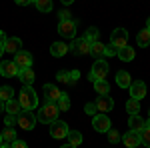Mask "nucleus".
I'll return each instance as SVG.
<instances>
[{
  "mask_svg": "<svg viewBox=\"0 0 150 148\" xmlns=\"http://www.w3.org/2000/svg\"><path fill=\"white\" fill-rule=\"evenodd\" d=\"M146 28H148V30H150V18H148V20H146Z\"/></svg>",
  "mask_w": 150,
  "mask_h": 148,
  "instance_id": "nucleus-47",
  "label": "nucleus"
},
{
  "mask_svg": "<svg viewBox=\"0 0 150 148\" xmlns=\"http://www.w3.org/2000/svg\"><path fill=\"white\" fill-rule=\"evenodd\" d=\"M108 62L102 60V58H96V62L92 64V70H90V74H88V80L94 82V80H102L106 78V74H108Z\"/></svg>",
  "mask_w": 150,
  "mask_h": 148,
  "instance_id": "nucleus-3",
  "label": "nucleus"
},
{
  "mask_svg": "<svg viewBox=\"0 0 150 148\" xmlns=\"http://www.w3.org/2000/svg\"><path fill=\"white\" fill-rule=\"evenodd\" d=\"M16 138V132H14V128L12 126H6L4 130H2V146H8L12 144V140Z\"/></svg>",
  "mask_w": 150,
  "mask_h": 148,
  "instance_id": "nucleus-23",
  "label": "nucleus"
},
{
  "mask_svg": "<svg viewBox=\"0 0 150 148\" xmlns=\"http://www.w3.org/2000/svg\"><path fill=\"white\" fill-rule=\"evenodd\" d=\"M14 64H16L18 72L24 70V68H32V54L26 52V50H18L14 54Z\"/></svg>",
  "mask_w": 150,
  "mask_h": 148,
  "instance_id": "nucleus-6",
  "label": "nucleus"
},
{
  "mask_svg": "<svg viewBox=\"0 0 150 148\" xmlns=\"http://www.w3.org/2000/svg\"><path fill=\"white\" fill-rule=\"evenodd\" d=\"M120 132H116V130H108V142L110 144H116V142H120Z\"/></svg>",
  "mask_w": 150,
  "mask_h": 148,
  "instance_id": "nucleus-35",
  "label": "nucleus"
},
{
  "mask_svg": "<svg viewBox=\"0 0 150 148\" xmlns=\"http://www.w3.org/2000/svg\"><path fill=\"white\" fill-rule=\"evenodd\" d=\"M94 90H96V94H108L110 92V84L106 82V80H94Z\"/></svg>",
  "mask_w": 150,
  "mask_h": 148,
  "instance_id": "nucleus-25",
  "label": "nucleus"
},
{
  "mask_svg": "<svg viewBox=\"0 0 150 148\" xmlns=\"http://www.w3.org/2000/svg\"><path fill=\"white\" fill-rule=\"evenodd\" d=\"M126 112L128 114H138L140 112V102L136 100V98H132V96H130V100L126 102Z\"/></svg>",
  "mask_w": 150,
  "mask_h": 148,
  "instance_id": "nucleus-30",
  "label": "nucleus"
},
{
  "mask_svg": "<svg viewBox=\"0 0 150 148\" xmlns=\"http://www.w3.org/2000/svg\"><path fill=\"white\" fill-rule=\"evenodd\" d=\"M58 16H60V20H68V18H70V12L68 10H60Z\"/></svg>",
  "mask_w": 150,
  "mask_h": 148,
  "instance_id": "nucleus-41",
  "label": "nucleus"
},
{
  "mask_svg": "<svg viewBox=\"0 0 150 148\" xmlns=\"http://www.w3.org/2000/svg\"><path fill=\"white\" fill-rule=\"evenodd\" d=\"M128 90H130V96H132V98L140 100V98L146 96V84H144L142 80H136V82H132V84L128 86Z\"/></svg>",
  "mask_w": 150,
  "mask_h": 148,
  "instance_id": "nucleus-13",
  "label": "nucleus"
},
{
  "mask_svg": "<svg viewBox=\"0 0 150 148\" xmlns=\"http://www.w3.org/2000/svg\"><path fill=\"white\" fill-rule=\"evenodd\" d=\"M58 106L56 102H46L40 110H38V114H36V120L38 122H42V124H50L52 120H56L58 118Z\"/></svg>",
  "mask_w": 150,
  "mask_h": 148,
  "instance_id": "nucleus-2",
  "label": "nucleus"
},
{
  "mask_svg": "<svg viewBox=\"0 0 150 148\" xmlns=\"http://www.w3.org/2000/svg\"><path fill=\"white\" fill-rule=\"evenodd\" d=\"M56 80H58V82H62V84H68V86H70V72L60 70V72L56 74Z\"/></svg>",
  "mask_w": 150,
  "mask_h": 148,
  "instance_id": "nucleus-34",
  "label": "nucleus"
},
{
  "mask_svg": "<svg viewBox=\"0 0 150 148\" xmlns=\"http://www.w3.org/2000/svg\"><path fill=\"white\" fill-rule=\"evenodd\" d=\"M18 102L22 106V110H34L36 106H38V96L32 90V86H24L22 84V90L18 94Z\"/></svg>",
  "mask_w": 150,
  "mask_h": 148,
  "instance_id": "nucleus-1",
  "label": "nucleus"
},
{
  "mask_svg": "<svg viewBox=\"0 0 150 148\" xmlns=\"http://www.w3.org/2000/svg\"><path fill=\"white\" fill-rule=\"evenodd\" d=\"M68 132H70V128H68L66 122H62V120H58V118L50 122V134L54 138H58V140H60V138H66Z\"/></svg>",
  "mask_w": 150,
  "mask_h": 148,
  "instance_id": "nucleus-8",
  "label": "nucleus"
},
{
  "mask_svg": "<svg viewBox=\"0 0 150 148\" xmlns=\"http://www.w3.org/2000/svg\"><path fill=\"white\" fill-rule=\"evenodd\" d=\"M122 142H124L128 148L140 146V132H138V130H130L128 134H124V136H122Z\"/></svg>",
  "mask_w": 150,
  "mask_h": 148,
  "instance_id": "nucleus-15",
  "label": "nucleus"
},
{
  "mask_svg": "<svg viewBox=\"0 0 150 148\" xmlns=\"http://www.w3.org/2000/svg\"><path fill=\"white\" fill-rule=\"evenodd\" d=\"M84 112H86V114H90V116H94V114H96V104H94V102L86 104V106H84Z\"/></svg>",
  "mask_w": 150,
  "mask_h": 148,
  "instance_id": "nucleus-37",
  "label": "nucleus"
},
{
  "mask_svg": "<svg viewBox=\"0 0 150 148\" xmlns=\"http://www.w3.org/2000/svg\"><path fill=\"white\" fill-rule=\"evenodd\" d=\"M66 138H68V142H66L68 146H80V142H82V134L78 130H70Z\"/></svg>",
  "mask_w": 150,
  "mask_h": 148,
  "instance_id": "nucleus-26",
  "label": "nucleus"
},
{
  "mask_svg": "<svg viewBox=\"0 0 150 148\" xmlns=\"http://www.w3.org/2000/svg\"><path fill=\"white\" fill-rule=\"evenodd\" d=\"M58 34L62 36V38L72 40V38L76 36V22H74L72 18H68V20H60V24H58Z\"/></svg>",
  "mask_w": 150,
  "mask_h": 148,
  "instance_id": "nucleus-5",
  "label": "nucleus"
},
{
  "mask_svg": "<svg viewBox=\"0 0 150 148\" xmlns=\"http://www.w3.org/2000/svg\"><path fill=\"white\" fill-rule=\"evenodd\" d=\"M12 146L14 148H26L28 144H26L24 140H16V138H14V140H12Z\"/></svg>",
  "mask_w": 150,
  "mask_h": 148,
  "instance_id": "nucleus-40",
  "label": "nucleus"
},
{
  "mask_svg": "<svg viewBox=\"0 0 150 148\" xmlns=\"http://www.w3.org/2000/svg\"><path fill=\"white\" fill-rule=\"evenodd\" d=\"M60 94L62 92L58 90V86H54V84H44V98H46V102H56L58 98H60Z\"/></svg>",
  "mask_w": 150,
  "mask_h": 148,
  "instance_id": "nucleus-16",
  "label": "nucleus"
},
{
  "mask_svg": "<svg viewBox=\"0 0 150 148\" xmlns=\"http://www.w3.org/2000/svg\"><path fill=\"white\" fill-rule=\"evenodd\" d=\"M4 54V44H0V56Z\"/></svg>",
  "mask_w": 150,
  "mask_h": 148,
  "instance_id": "nucleus-45",
  "label": "nucleus"
},
{
  "mask_svg": "<svg viewBox=\"0 0 150 148\" xmlns=\"http://www.w3.org/2000/svg\"><path fill=\"white\" fill-rule=\"evenodd\" d=\"M78 78H80V72L78 70H70V86H74L78 82Z\"/></svg>",
  "mask_w": 150,
  "mask_h": 148,
  "instance_id": "nucleus-36",
  "label": "nucleus"
},
{
  "mask_svg": "<svg viewBox=\"0 0 150 148\" xmlns=\"http://www.w3.org/2000/svg\"><path fill=\"white\" fill-rule=\"evenodd\" d=\"M18 78H20V82H22L24 86H32V82H34V72L30 68H24L18 72Z\"/></svg>",
  "mask_w": 150,
  "mask_h": 148,
  "instance_id": "nucleus-21",
  "label": "nucleus"
},
{
  "mask_svg": "<svg viewBox=\"0 0 150 148\" xmlns=\"http://www.w3.org/2000/svg\"><path fill=\"white\" fill-rule=\"evenodd\" d=\"M114 54H118V48L114 44H108L106 46V56H114Z\"/></svg>",
  "mask_w": 150,
  "mask_h": 148,
  "instance_id": "nucleus-38",
  "label": "nucleus"
},
{
  "mask_svg": "<svg viewBox=\"0 0 150 148\" xmlns=\"http://www.w3.org/2000/svg\"><path fill=\"white\" fill-rule=\"evenodd\" d=\"M4 110H6L8 114H16V116H18V112L22 110V106H20V102H16L14 98H10V100L4 102Z\"/></svg>",
  "mask_w": 150,
  "mask_h": 148,
  "instance_id": "nucleus-24",
  "label": "nucleus"
},
{
  "mask_svg": "<svg viewBox=\"0 0 150 148\" xmlns=\"http://www.w3.org/2000/svg\"><path fill=\"white\" fill-rule=\"evenodd\" d=\"M116 56L120 58V60H124V62H130V60H134V50L126 44V46H122V48H118Z\"/></svg>",
  "mask_w": 150,
  "mask_h": 148,
  "instance_id": "nucleus-22",
  "label": "nucleus"
},
{
  "mask_svg": "<svg viewBox=\"0 0 150 148\" xmlns=\"http://www.w3.org/2000/svg\"><path fill=\"white\" fill-rule=\"evenodd\" d=\"M16 122H18V126L22 130H32L38 120H36V116L32 114V110H20L18 116H16Z\"/></svg>",
  "mask_w": 150,
  "mask_h": 148,
  "instance_id": "nucleus-4",
  "label": "nucleus"
},
{
  "mask_svg": "<svg viewBox=\"0 0 150 148\" xmlns=\"http://www.w3.org/2000/svg\"><path fill=\"white\" fill-rule=\"evenodd\" d=\"M136 42H138V46H150V30L148 28H144V30H140L138 36H136Z\"/></svg>",
  "mask_w": 150,
  "mask_h": 148,
  "instance_id": "nucleus-27",
  "label": "nucleus"
},
{
  "mask_svg": "<svg viewBox=\"0 0 150 148\" xmlns=\"http://www.w3.org/2000/svg\"><path fill=\"white\" fill-rule=\"evenodd\" d=\"M92 126H94V130H96V132H108V130H110V118L106 116V112L94 114Z\"/></svg>",
  "mask_w": 150,
  "mask_h": 148,
  "instance_id": "nucleus-9",
  "label": "nucleus"
},
{
  "mask_svg": "<svg viewBox=\"0 0 150 148\" xmlns=\"http://www.w3.org/2000/svg\"><path fill=\"white\" fill-rule=\"evenodd\" d=\"M0 146H2V132H0Z\"/></svg>",
  "mask_w": 150,
  "mask_h": 148,
  "instance_id": "nucleus-48",
  "label": "nucleus"
},
{
  "mask_svg": "<svg viewBox=\"0 0 150 148\" xmlns=\"http://www.w3.org/2000/svg\"><path fill=\"white\" fill-rule=\"evenodd\" d=\"M30 2H34V0H16V4H22V6H26V4H30Z\"/></svg>",
  "mask_w": 150,
  "mask_h": 148,
  "instance_id": "nucleus-42",
  "label": "nucleus"
},
{
  "mask_svg": "<svg viewBox=\"0 0 150 148\" xmlns=\"http://www.w3.org/2000/svg\"><path fill=\"white\" fill-rule=\"evenodd\" d=\"M90 54H92L94 58H102V56H106V46H104L100 40H94L92 46H90Z\"/></svg>",
  "mask_w": 150,
  "mask_h": 148,
  "instance_id": "nucleus-19",
  "label": "nucleus"
},
{
  "mask_svg": "<svg viewBox=\"0 0 150 148\" xmlns=\"http://www.w3.org/2000/svg\"><path fill=\"white\" fill-rule=\"evenodd\" d=\"M60 2H62L64 6H68V4H72V2H74V0H60Z\"/></svg>",
  "mask_w": 150,
  "mask_h": 148,
  "instance_id": "nucleus-44",
  "label": "nucleus"
},
{
  "mask_svg": "<svg viewBox=\"0 0 150 148\" xmlns=\"http://www.w3.org/2000/svg\"><path fill=\"white\" fill-rule=\"evenodd\" d=\"M90 46H92V42L86 40V38L82 36L80 40L74 38V42H72V46H70V50H72L74 54H78V56H86V54H90Z\"/></svg>",
  "mask_w": 150,
  "mask_h": 148,
  "instance_id": "nucleus-7",
  "label": "nucleus"
},
{
  "mask_svg": "<svg viewBox=\"0 0 150 148\" xmlns=\"http://www.w3.org/2000/svg\"><path fill=\"white\" fill-rule=\"evenodd\" d=\"M2 110H4V102L0 100V114H2Z\"/></svg>",
  "mask_w": 150,
  "mask_h": 148,
  "instance_id": "nucleus-46",
  "label": "nucleus"
},
{
  "mask_svg": "<svg viewBox=\"0 0 150 148\" xmlns=\"http://www.w3.org/2000/svg\"><path fill=\"white\" fill-rule=\"evenodd\" d=\"M140 144H144V146L150 148V118H148V124L140 130Z\"/></svg>",
  "mask_w": 150,
  "mask_h": 148,
  "instance_id": "nucleus-28",
  "label": "nucleus"
},
{
  "mask_svg": "<svg viewBox=\"0 0 150 148\" xmlns=\"http://www.w3.org/2000/svg\"><path fill=\"white\" fill-rule=\"evenodd\" d=\"M34 6L40 12H50L52 10V0H34Z\"/></svg>",
  "mask_w": 150,
  "mask_h": 148,
  "instance_id": "nucleus-32",
  "label": "nucleus"
},
{
  "mask_svg": "<svg viewBox=\"0 0 150 148\" xmlns=\"http://www.w3.org/2000/svg\"><path fill=\"white\" fill-rule=\"evenodd\" d=\"M148 118H150V112H148Z\"/></svg>",
  "mask_w": 150,
  "mask_h": 148,
  "instance_id": "nucleus-49",
  "label": "nucleus"
},
{
  "mask_svg": "<svg viewBox=\"0 0 150 148\" xmlns=\"http://www.w3.org/2000/svg\"><path fill=\"white\" fill-rule=\"evenodd\" d=\"M132 118H128V126H130V130H142L144 126L148 124V120H144L142 116H138V114H130Z\"/></svg>",
  "mask_w": 150,
  "mask_h": 148,
  "instance_id": "nucleus-18",
  "label": "nucleus"
},
{
  "mask_svg": "<svg viewBox=\"0 0 150 148\" xmlns=\"http://www.w3.org/2000/svg\"><path fill=\"white\" fill-rule=\"evenodd\" d=\"M18 50H22V40H20V38L12 36V38H6V40H4V52L16 54Z\"/></svg>",
  "mask_w": 150,
  "mask_h": 148,
  "instance_id": "nucleus-14",
  "label": "nucleus"
},
{
  "mask_svg": "<svg viewBox=\"0 0 150 148\" xmlns=\"http://www.w3.org/2000/svg\"><path fill=\"white\" fill-rule=\"evenodd\" d=\"M94 104H96L98 112H110L114 108V102H112V98H108V94H98V98H96Z\"/></svg>",
  "mask_w": 150,
  "mask_h": 148,
  "instance_id": "nucleus-12",
  "label": "nucleus"
},
{
  "mask_svg": "<svg viewBox=\"0 0 150 148\" xmlns=\"http://www.w3.org/2000/svg\"><path fill=\"white\" fill-rule=\"evenodd\" d=\"M0 76H6V78L18 76V68H16L14 60H2L0 62Z\"/></svg>",
  "mask_w": 150,
  "mask_h": 148,
  "instance_id": "nucleus-11",
  "label": "nucleus"
},
{
  "mask_svg": "<svg viewBox=\"0 0 150 148\" xmlns=\"http://www.w3.org/2000/svg\"><path fill=\"white\" fill-rule=\"evenodd\" d=\"M4 40H6V34H4V30H0V44H4Z\"/></svg>",
  "mask_w": 150,
  "mask_h": 148,
  "instance_id": "nucleus-43",
  "label": "nucleus"
},
{
  "mask_svg": "<svg viewBox=\"0 0 150 148\" xmlns=\"http://www.w3.org/2000/svg\"><path fill=\"white\" fill-rule=\"evenodd\" d=\"M4 122H6V126H14L16 124V114H8V116L4 118Z\"/></svg>",
  "mask_w": 150,
  "mask_h": 148,
  "instance_id": "nucleus-39",
  "label": "nucleus"
},
{
  "mask_svg": "<svg viewBox=\"0 0 150 148\" xmlns=\"http://www.w3.org/2000/svg\"><path fill=\"white\" fill-rule=\"evenodd\" d=\"M10 98H14V90H12V86H0V100L6 102V100H10Z\"/></svg>",
  "mask_w": 150,
  "mask_h": 148,
  "instance_id": "nucleus-31",
  "label": "nucleus"
},
{
  "mask_svg": "<svg viewBox=\"0 0 150 148\" xmlns=\"http://www.w3.org/2000/svg\"><path fill=\"white\" fill-rule=\"evenodd\" d=\"M116 84H118L120 88H128V86L132 84V78H130V74H128L126 70H120V72L116 74Z\"/></svg>",
  "mask_w": 150,
  "mask_h": 148,
  "instance_id": "nucleus-20",
  "label": "nucleus"
},
{
  "mask_svg": "<svg viewBox=\"0 0 150 148\" xmlns=\"http://www.w3.org/2000/svg\"><path fill=\"white\" fill-rule=\"evenodd\" d=\"M98 36H100V32H98V28H96V26H90V28L86 30V34H84V38H86V40H90V42H94V40H98Z\"/></svg>",
  "mask_w": 150,
  "mask_h": 148,
  "instance_id": "nucleus-33",
  "label": "nucleus"
},
{
  "mask_svg": "<svg viewBox=\"0 0 150 148\" xmlns=\"http://www.w3.org/2000/svg\"><path fill=\"white\" fill-rule=\"evenodd\" d=\"M110 44H114L116 48H122V46L128 44V32L126 28H116L112 36H110Z\"/></svg>",
  "mask_w": 150,
  "mask_h": 148,
  "instance_id": "nucleus-10",
  "label": "nucleus"
},
{
  "mask_svg": "<svg viewBox=\"0 0 150 148\" xmlns=\"http://www.w3.org/2000/svg\"><path fill=\"white\" fill-rule=\"evenodd\" d=\"M56 106H58V110H62V112H66L70 108V98H68V94H60V98L56 100Z\"/></svg>",
  "mask_w": 150,
  "mask_h": 148,
  "instance_id": "nucleus-29",
  "label": "nucleus"
},
{
  "mask_svg": "<svg viewBox=\"0 0 150 148\" xmlns=\"http://www.w3.org/2000/svg\"><path fill=\"white\" fill-rule=\"evenodd\" d=\"M68 50H70V46L66 44V42H52V44H50V54L56 56V58L64 56Z\"/></svg>",
  "mask_w": 150,
  "mask_h": 148,
  "instance_id": "nucleus-17",
  "label": "nucleus"
}]
</instances>
